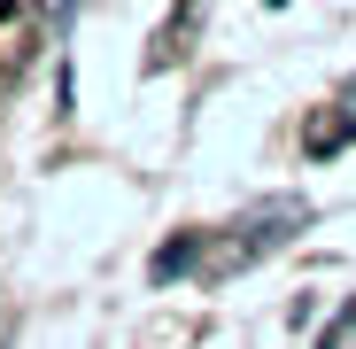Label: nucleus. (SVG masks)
<instances>
[{
    "label": "nucleus",
    "instance_id": "obj_1",
    "mask_svg": "<svg viewBox=\"0 0 356 349\" xmlns=\"http://www.w3.org/2000/svg\"><path fill=\"white\" fill-rule=\"evenodd\" d=\"M8 8H16V0H0V16H8Z\"/></svg>",
    "mask_w": 356,
    "mask_h": 349
}]
</instances>
